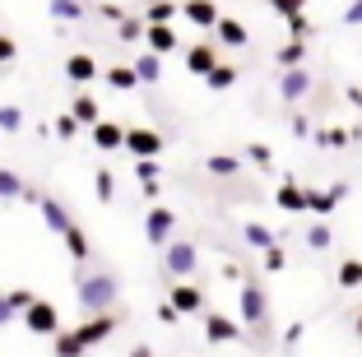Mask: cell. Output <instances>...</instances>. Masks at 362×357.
<instances>
[{"label":"cell","instance_id":"ac0fdd59","mask_svg":"<svg viewBox=\"0 0 362 357\" xmlns=\"http://www.w3.org/2000/svg\"><path fill=\"white\" fill-rule=\"evenodd\" d=\"M88 135H93V148L112 153V148H121V139H126V126H117V121H98Z\"/></svg>","mask_w":362,"mask_h":357},{"label":"cell","instance_id":"4fadbf2b","mask_svg":"<svg viewBox=\"0 0 362 357\" xmlns=\"http://www.w3.org/2000/svg\"><path fill=\"white\" fill-rule=\"evenodd\" d=\"M144 52H153V56H172L181 47V37H177V28L172 23H153V28H144Z\"/></svg>","mask_w":362,"mask_h":357},{"label":"cell","instance_id":"d6986e66","mask_svg":"<svg viewBox=\"0 0 362 357\" xmlns=\"http://www.w3.org/2000/svg\"><path fill=\"white\" fill-rule=\"evenodd\" d=\"M70 116H75V126H88V130H93L98 121H103V107H98V98L79 93V98H75V107H70Z\"/></svg>","mask_w":362,"mask_h":357},{"label":"cell","instance_id":"d590c367","mask_svg":"<svg viewBox=\"0 0 362 357\" xmlns=\"http://www.w3.org/2000/svg\"><path fill=\"white\" fill-rule=\"evenodd\" d=\"M5 302H10V311H14V315H23L33 302H37V293H33V288H14V293H5Z\"/></svg>","mask_w":362,"mask_h":357},{"label":"cell","instance_id":"ffe728a7","mask_svg":"<svg viewBox=\"0 0 362 357\" xmlns=\"http://www.w3.org/2000/svg\"><path fill=\"white\" fill-rule=\"evenodd\" d=\"M214 33H218V42H223V47H246V42H251L246 23H237V19H218V23H214Z\"/></svg>","mask_w":362,"mask_h":357},{"label":"cell","instance_id":"3957f363","mask_svg":"<svg viewBox=\"0 0 362 357\" xmlns=\"http://www.w3.org/2000/svg\"><path fill=\"white\" fill-rule=\"evenodd\" d=\"M121 148H126L130 158H158L163 148H168V139L158 135V130H149V126H126V139H121Z\"/></svg>","mask_w":362,"mask_h":357},{"label":"cell","instance_id":"ee69618b","mask_svg":"<svg viewBox=\"0 0 362 357\" xmlns=\"http://www.w3.org/2000/svg\"><path fill=\"white\" fill-rule=\"evenodd\" d=\"M93 10L103 14L107 23H121V19H126V10H121V5H112V0H103V5H93Z\"/></svg>","mask_w":362,"mask_h":357},{"label":"cell","instance_id":"ba28073f","mask_svg":"<svg viewBox=\"0 0 362 357\" xmlns=\"http://www.w3.org/2000/svg\"><path fill=\"white\" fill-rule=\"evenodd\" d=\"M117 325H121V320H117L112 311H107V315H88L84 325H75V339L84 344V353H88L93 344H103V339H112V334H117Z\"/></svg>","mask_w":362,"mask_h":357},{"label":"cell","instance_id":"2e32d148","mask_svg":"<svg viewBox=\"0 0 362 357\" xmlns=\"http://www.w3.org/2000/svg\"><path fill=\"white\" fill-rule=\"evenodd\" d=\"M181 14H186V19H191L195 28H214V23L223 19L214 0H181Z\"/></svg>","mask_w":362,"mask_h":357},{"label":"cell","instance_id":"836d02e7","mask_svg":"<svg viewBox=\"0 0 362 357\" xmlns=\"http://www.w3.org/2000/svg\"><path fill=\"white\" fill-rule=\"evenodd\" d=\"M23 195V177L10 168H0V200H19Z\"/></svg>","mask_w":362,"mask_h":357},{"label":"cell","instance_id":"d6a6232c","mask_svg":"<svg viewBox=\"0 0 362 357\" xmlns=\"http://www.w3.org/2000/svg\"><path fill=\"white\" fill-rule=\"evenodd\" d=\"M139 37H144V19H135V14H126V19L117 23V42H139Z\"/></svg>","mask_w":362,"mask_h":357},{"label":"cell","instance_id":"b9f144b4","mask_svg":"<svg viewBox=\"0 0 362 357\" xmlns=\"http://www.w3.org/2000/svg\"><path fill=\"white\" fill-rule=\"evenodd\" d=\"M52 130H56V139H75V135H79V126H75V116H70V112H61V116H56V121H52Z\"/></svg>","mask_w":362,"mask_h":357},{"label":"cell","instance_id":"c3c4849f","mask_svg":"<svg viewBox=\"0 0 362 357\" xmlns=\"http://www.w3.org/2000/svg\"><path fill=\"white\" fill-rule=\"evenodd\" d=\"M158 320H163V325H177L181 315H177V311H172V306H168V302H158Z\"/></svg>","mask_w":362,"mask_h":357},{"label":"cell","instance_id":"52a82bcc","mask_svg":"<svg viewBox=\"0 0 362 357\" xmlns=\"http://www.w3.org/2000/svg\"><path fill=\"white\" fill-rule=\"evenodd\" d=\"M172 228H177V213L168 209V204H153L149 209V218H144V237H149V246H168L172 242Z\"/></svg>","mask_w":362,"mask_h":357},{"label":"cell","instance_id":"603a6c76","mask_svg":"<svg viewBox=\"0 0 362 357\" xmlns=\"http://www.w3.org/2000/svg\"><path fill=\"white\" fill-rule=\"evenodd\" d=\"M61 242H65V251H70V260H75V264L88 260V237H84V228H79V223L70 232H61Z\"/></svg>","mask_w":362,"mask_h":357},{"label":"cell","instance_id":"5bb4252c","mask_svg":"<svg viewBox=\"0 0 362 357\" xmlns=\"http://www.w3.org/2000/svg\"><path fill=\"white\" fill-rule=\"evenodd\" d=\"M214 65H218V47H214V42H204V37H200L195 47H186V70H191V74H200V79H204Z\"/></svg>","mask_w":362,"mask_h":357},{"label":"cell","instance_id":"4316f807","mask_svg":"<svg viewBox=\"0 0 362 357\" xmlns=\"http://www.w3.org/2000/svg\"><path fill=\"white\" fill-rule=\"evenodd\" d=\"M242 242L256 246V251H265V246H274V232H269L265 223H246V228H242Z\"/></svg>","mask_w":362,"mask_h":357},{"label":"cell","instance_id":"8fae6325","mask_svg":"<svg viewBox=\"0 0 362 357\" xmlns=\"http://www.w3.org/2000/svg\"><path fill=\"white\" fill-rule=\"evenodd\" d=\"M37 209H42V223H47V228L56 232V237L75 228V218H70V209H65V204L56 200V195H37Z\"/></svg>","mask_w":362,"mask_h":357},{"label":"cell","instance_id":"30bf717a","mask_svg":"<svg viewBox=\"0 0 362 357\" xmlns=\"http://www.w3.org/2000/svg\"><path fill=\"white\" fill-rule=\"evenodd\" d=\"M311 84H316V79H311V70H284L279 74V98H284V103H302V98L311 93Z\"/></svg>","mask_w":362,"mask_h":357},{"label":"cell","instance_id":"f1b7e54d","mask_svg":"<svg viewBox=\"0 0 362 357\" xmlns=\"http://www.w3.org/2000/svg\"><path fill=\"white\" fill-rule=\"evenodd\" d=\"M93 195H98V204H112V195H117V177H112L107 168L93 172Z\"/></svg>","mask_w":362,"mask_h":357},{"label":"cell","instance_id":"83f0119b","mask_svg":"<svg viewBox=\"0 0 362 357\" xmlns=\"http://www.w3.org/2000/svg\"><path fill=\"white\" fill-rule=\"evenodd\" d=\"M260 269H265V274H284L288 269V251H284V246H265V251H260Z\"/></svg>","mask_w":362,"mask_h":357},{"label":"cell","instance_id":"f5cc1de1","mask_svg":"<svg viewBox=\"0 0 362 357\" xmlns=\"http://www.w3.org/2000/svg\"><path fill=\"white\" fill-rule=\"evenodd\" d=\"M130 357H153V353H149L144 344H135V348H130Z\"/></svg>","mask_w":362,"mask_h":357},{"label":"cell","instance_id":"9c48e42d","mask_svg":"<svg viewBox=\"0 0 362 357\" xmlns=\"http://www.w3.org/2000/svg\"><path fill=\"white\" fill-rule=\"evenodd\" d=\"M168 306L177 315H204V293L195 283H172L168 288Z\"/></svg>","mask_w":362,"mask_h":357},{"label":"cell","instance_id":"7dc6e473","mask_svg":"<svg viewBox=\"0 0 362 357\" xmlns=\"http://www.w3.org/2000/svg\"><path fill=\"white\" fill-rule=\"evenodd\" d=\"M344 23H349V28H358V23H362V0H353L349 10H344Z\"/></svg>","mask_w":362,"mask_h":357},{"label":"cell","instance_id":"7bdbcfd3","mask_svg":"<svg viewBox=\"0 0 362 357\" xmlns=\"http://www.w3.org/2000/svg\"><path fill=\"white\" fill-rule=\"evenodd\" d=\"M246 158H251L256 168H269V163H274V153H269V144H246Z\"/></svg>","mask_w":362,"mask_h":357},{"label":"cell","instance_id":"5b68a950","mask_svg":"<svg viewBox=\"0 0 362 357\" xmlns=\"http://www.w3.org/2000/svg\"><path fill=\"white\" fill-rule=\"evenodd\" d=\"M349 195V181H334L330 190H316V186H302V209H311V213H334V204Z\"/></svg>","mask_w":362,"mask_h":357},{"label":"cell","instance_id":"74e56055","mask_svg":"<svg viewBox=\"0 0 362 357\" xmlns=\"http://www.w3.org/2000/svg\"><path fill=\"white\" fill-rule=\"evenodd\" d=\"M339 288H362V260H344L339 264Z\"/></svg>","mask_w":362,"mask_h":357},{"label":"cell","instance_id":"6da1fadb","mask_svg":"<svg viewBox=\"0 0 362 357\" xmlns=\"http://www.w3.org/2000/svg\"><path fill=\"white\" fill-rule=\"evenodd\" d=\"M75 297H79V306H84L88 315H107L112 302L121 297V279L112 269H93L88 274L84 264H75Z\"/></svg>","mask_w":362,"mask_h":357},{"label":"cell","instance_id":"f907efd6","mask_svg":"<svg viewBox=\"0 0 362 357\" xmlns=\"http://www.w3.org/2000/svg\"><path fill=\"white\" fill-rule=\"evenodd\" d=\"M223 279H228V283H242L246 274H242V269H237V264H223Z\"/></svg>","mask_w":362,"mask_h":357},{"label":"cell","instance_id":"277c9868","mask_svg":"<svg viewBox=\"0 0 362 357\" xmlns=\"http://www.w3.org/2000/svg\"><path fill=\"white\" fill-rule=\"evenodd\" d=\"M265 315H269V297H265V288H260L256 279H242V325L260 329V325H265Z\"/></svg>","mask_w":362,"mask_h":357},{"label":"cell","instance_id":"11a10c76","mask_svg":"<svg viewBox=\"0 0 362 357\" xmlns=\"http://www.w3.org/2000/svg\"><path fill=\"white\" fill-rule=\"evenodd\" d=\"M149 5H158V0H149Z\"/></svg>","mask_w":362,"mask_h":357},{"label":"cell","instance_id":"8d00e7d4","mask_svg":"<svg viewBox=\"0 0 362 357\" xmlns=\"http://www.w3.org/2000/svg\"><path fill=\"white\" fill-rule=\"evenodd\" d=\"M135 177H139V186H149V181H163L158 158H139V163H135Z\"/></svg>","mask_w":362,"mask_h":357},{"label":"cell","instance_id":"9a60e30c","mask_svg":"<svg viewBox=\"0 0 362 357\" xmlns=\"http://www.w3.org/2000/svg\"><path fill=\"white\" fill-rule=\"evenodd\" d=\"M98 74H103V70H98V61L88 52H75L70 61H65V79H70V84H93Z\"/></svg>","mask_w":362,"mask_h":357},{"label":"cell","instance_id":"db71d44e","mask_svg":"<svg viewBox=\"0 0 362 357\" xmlns=\"http://www.w3.org/2000/svg\"><path fill=\"white\" fill-rule=\"evenodd\" d=\"M353 329H358V334H362V315H358V325H353Z\"/></svg>","mask_w":362,"mask_h":357},{"label":"cell","instance_id":"8992f818","mask_svg":"<svg viewBox=\"0 0 362 357\" xmlns=\"http://www.w3.org/2000/svg\"><path fill=\"white\" fill-rule=\"evenodd\" d=\"M23 325H28L33 334H61V311H56L47 297H37V302L23 311Z\"/></svg>","mask_w":362,"mask_h":357},{"label":"cell","instance_id":"44dd1931","mask_svg":"<svg viewBox=\"0 0 362 357\" xmlns=\"http://www.w3.org/2000/svg\"><path fill=\"white\" fill-rule=\"evenodd\" d=\"M204 172H209V177H237V172H242V158L237 153H209L204 158Z\"/></svg>","mask_w":362,"mask_h":357},{"label":"cell","instance_id":"1f68e13d","mask_svg":"<svg viewBox=\"0 0 362 357\" xmlns=\"http://www.w3.org/2000/svg\"><path fill=\"white\" fill-rule=\"evenodd\" d=\"M56 344V357H84V344L75 339V329H61V334H52Z\"/></svg>","mask_w":362,"mask_h":357},{"label":"cell","instance_id":"f546056e","mask_svg":"<svg viewBox=\"0 0 362 357\" xmlns=\"http://www.w3.org/2000/svg\"><path fill=\"white\" fill-rule=\"evenodd\" d=\"M302 56H307V47H302V42H284V47L274 52V61H279V70H298Z\"/></svg>","mask_w":362,"mask_h":357},{"label":"cell","instance_id":"7a4b0ae2","mask_svg":"<svg viewBox=\"0 0 362 357\" xmlns=\"http://www.w3.org/2000/svg\"><path fill=\"white\" fill-rule=\"evenodd\" d=\"M195 264H200L195 242H168L163 246V274L168 279H186V274H195Z\"/></svg>","mask_w":362,"mask_h":357},{"label":"cell","instance_id":"816d5d0a","mask_svg":"<svg viewBox=\"0 0 362 357\" xmlns=\"http://www.w3.org/2000/svg\"><path fill=\"white\" fill-rule=\"evenodd\" d=\"M10 320H14V311H10V302L0 297V325H10Z\"/></svg>","mask_w":362,"mask_h":357},{"label":"cell","instance_id":"e575fe53","mask_svg":"<svg viewBox=\"0 0 362 357\" xmlns=\"http://www.w3.org/2000/svg\"><path fill=\"white\" fill-rule=\"evenodd\" d=\"M288 33H293L288 42H302V47H307L311 37H316V28H311V19H307V14H293V19H288Z\"/></svg>","mask_w":362,"mask_h":357},{"label":"cell","instance_id":"d4e9b609","mask_svg":"<svg viewBox=\"0 0 362 357\" xmlns=\"http://www.w3.org/2000/svg\"><path fill=\"white\" fill-rule=\"evenodd\" d=\"M103 79L117 88V93H135V88H139V79L130 74V65H112V70H103Z\"/></svg>","mask_w":362,"mask_h":357},{"label":"cell","instance_id":"4dcf8cb0","mask_svg":"<svg viewBox=\"0 0 362 357\" xmlns=\"http://www.w3.org/2000/svg\"><path fill=\"white\" fill-rule=\"evenodd\" d=\"M177 10H181L177 0H158V5H149V10H144V28H153V23H172Z\"/></svg>","mask_w":362,"mask_h":357},{"label":"cell","instance_id":"f6af8a7d","mask_svg":"<svg viewBox=\"0 0 362 357\" xmlns=\"http://www.w3.org/2000/svg\"><path fill=\"white\" fill-rule=\"evenodd\" d=\"M14 56H19V42H14V37H5V33H0V65H10Z\"/></svg>","mask_w":362,"mask_h":357},{"label":"cell","instance_id":"484cf974","mask_svg":"<svg viewBox=\"0 0 362 357\" xmlns=\"http://www.w3.org/2000/svg\"><path fill=\"white\" fill-rule=\"evenodd\" d=\"M52 19L56 23H79L84 19V0H52Z\"/></svg>","mask_w":362,"mask_h":357},{"label":"cell","instance_id":"7c38bea8","mask_svg":"<svg viewBox=\"0 0 362 357\" xmlns=\"http://www.w3.org/2000/svg\"><path fill=\"white\" fill-rule=\"evenodd\" d=\"M204 339L209 344H233V339H242V325L218 315V311H204Z\"/></svg>","mask_w":362,"mask_h":357},{"label":"cell","instance_id":"bcb514c9","mask_svg":"<svg viewBox=\"0 0 362 357\" xmlns=\"http://www.w3.org/2000/svg\"><path fill=\"white\" fill-rule=\"evenodd\" d=\"M288 126H293V135H302V139L311 135V121H307V112H293V121H288Z\"/></svg>","mask_w":362,"mask_h":357},{"label":"cell","instance_id":"f35d334b","mask_svg":"<svg viewBox=\"0 0 362 357\" xmlns=\"http://www.w3.org/2000/svg\"><path fill=\"white\" fill-rule=\"evenodd\" d=\"M0 130H5V135H19L23 130V112L19 107H0Z\"/></svg>","mask_w":362,"mask_h":357},{"label":"cell","instance_id":"ab89813d","mask_svg":"<svg viewBox=\"0 0 362 357\" xmlns=\"http://www.w3.org/2000/svg\"><path fill=\"white\" fill-rule=\"evenodd\" d=\"M330 242H334V237H330L325 223H311V228H307V246H311V251H325Z\"/></svg>","mask_w":362,"mask_h":357},{"label":"cell","instance_id":"681fc988","mask_svg":"<svg viewBox=\"0 0 362 357\" xmlns=\"http://www.w3.org/2000/svg\"><path fill=\"white\" fill-rule=\"evenodd\" d=\"M302 334H307V329H302V320H298V325H288V329H284V344H298Z\"/></svg>","mask_w":362,"mask_h":357},{"label":"cell","instance_id":"e0dca14e","mask_svg":"<svg viewBox=\"0 0 362 357\" xmlns=\"http://www.w3.org/2000/svg\"><path fill=\"white\" fill-rule=\"evenodd\" d=\"M130 74H135L139 84H158V79H163V56H153V52H139L135 61H130Z\"/></svg>","mask_w":362,"mask_h":357},{"label":"cell","instance_id":"cb8c5ba5","mask_svg":"<svg viewBox=\"0 0 362 357\" xmlns=\"http://www.w3.org/2000/svg\"><path fill=\"white\" fill-rule=\"evenodd\" d=\"M274 204L284 213H302V186H298V181H284V186L274 190Z\"/></svg>","mask_w":362,"mask_h":357},{"label":"cell","instance_id":"60d3db41","mask_svg":"<svg viewBox=\"0 0 362 357\" xmlns=\"http://www.w3.org/2000/svg\"><path fill=\"white\" fill-rule=\"evenodd\" d=\"M265 5H269V10H274L279 14V19H293V14H302V5H307V0H265Z\"/></svg>","mask_w":362,"mask_h":357},{"label":"cell","instance_id":"7402d4cb","mask_svg":"<svg viewBox=\"0 0 362 357\" xmlns=\"http://www.w3.org/2000/svg\"><path fill=\"white\" fill-rule=\"evenodd\" d=\"M237 74H242L237 65H223V61H218L209 74H204V88H214V93H223V88H233V84H237Z\"/></svg>","mask_w":362,"mask_h":357}]
</instances>
